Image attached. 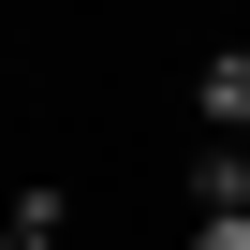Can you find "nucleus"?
Instances as JSON below:
<instances>
[{
  "mask_svg": "<svg viewBox=\"0 0 250 250\" xmlns=\"http://www.w3.org/2000/svg\"><path fill=\"white\" fill-rule=\"evenodd\" d=\"M235 147H250V133H235Z\"/></svg>",
  "mask_w": 250,
  "mask_h": 250,
  "instance_id": "39448f33",
  "label": "nucleus"
},
{
  "mask_svg": "<svg viewBox=\"0 0 250 250\" xmlns=\"http://www.w3.org/2000/svg\"><path fill=\"white\" fill-rule=\"evenodd\" d=\"M191 103H206V133L235 147V133H250V44H221V59L191 74Z\"/></svg>",
  "mask_w": 250,
  "mask_h": 250,
  "instance_id": "f257e3e1",
  "label": "nucleus"
},
{
  "mask_svg": "<svg viewBox=\"0 0 250 250\" xmlns=\"http://www.w3.org/2000/svg\"><path fill=\"white\" fill-rule=\"evenodd\" d=\"M0 235H15V250H74V191H59V177H30V191H15V221H0Z\"/></svg>",
  "mask_w": 250,
  "mask_h": 250,
  "instance_id": "f03ea898",
  "label": "nucleus"
},
{
  "mask_svg": "<svg viewBox=\"0 0 250 250\" xmlns=\"http://www.w3.org/2000/svg\"><path fill=\"white\" fill-rule=\"evenodd\" d=\"M191 221H250V147H206L191 162Z\"/></svg>",
  "mask_w": 250,
  "mask_h": 250,
  "instance_id": "7ed1b4c3",
  "label": "nucleus"
},
{
  "mask_svg": "<svg viewBox=\"0 0 250 250\" xmlns=\"http://www.w3.org/2000/svg\"><path fill=\"white\" fill-rule=\"evenodd\" d=\"M191 250H250V221H191Z\"/></svg>",
  "mask_w": 250,
  "mask_h": 250,
  "instance_id": "20e7f679",
  "label": "nucleus"
}]
</instances>
